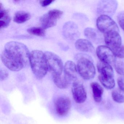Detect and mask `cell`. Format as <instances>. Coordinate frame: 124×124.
<instances>
[{
	"label": "cell",
	"instance_id": "cell-27",
	"mask_svg": "<svg viewBox=\"0 0 124 124\" xmlns=\"http://www.w3.org/2000/svg\"><path fill=\"white\" fill-rule=\"evenodd\" d=\"M8 72L4 69H0V80L1 81H3L6 79L8 77Z\"/></svg>",
	"mask_w": 124,
	"mask_h": 124
},
{
	"label": "cell",
	"instance_id": "cell-23",
	"mask_svg": "<svg viewBox=\"0 0 124 124\" xmlns=\"http://www.w3.org/2000/svg\"><path fill=\"white\" fill-rule=\"evenodd\" d=\"M27 31L31 34L39 37H44L46 35L45 29L42 27H31L27 29Z\"/></svg>",
	"mask_w": 124,
	"mask_h": 124
},
{
	"label": "cell",
	"instance_id": "cell-21",
	"mask_svg": "<svg viewBox=\"0 0 124 124\" xmlns=\"http://www.w3.org/2000/svg\"><path fill=\"white\" fill-rule=\"evenodd\" d=\"M98 79L104 87L107 89H112L115 86V81L114 78H106L99 75Z\"/></svg>",
	"mask_w": 124,
	"mask_h": 124
},
{
	"label": "cell",
	"instance_id": "cell-8",
	"mask_svg": "<svg viewBox=\"0 0 124 124\" xmlns=\"http://www.w3.org/2000/svg\"><path fill=\"white\" fill-rule=\"evenodd\" d=\"M97 56L101 62L108 64H114L116 62V56L108 47L105 46H99L96 49Z\"/></svg>",
	"mask_w": 124,
	"mask_h": 124
},
{
	"label": "cell",
	"instance_id": "cell-2",
	"mask_svg": "<svg viewBox=\"0 0 124 124\" xmlns=\"http://www.w3.org/2000/svg\"><path fill=\"white\" fill-rule=\"evenodd\" d=\"M30 63L35 77L38 79H43L48 71L45 54L38 50L32 51L30 55Z\"/></svg>",
	"mask_w": 124,
	"mask_h": 124
},
{
	"label": "cell",
	"instance_id": "cell-16",
	"mask_svg": "<svg viewBox=\"0 0 124 124\" xmlns=\"http://www.w3.org/2000/svg\"><path fill=\"white\" fill-rule=\"evenodd\" d=\"M64 72L72 81H76L77 69L75 64L71 61H68L65 63Z\"/></svg>",
	"mask_w": 124,
	"mask_h": 124
},
{
	"label": "cell",
	"instance_id": "cell-26",
	"mask_svg": "<svg viewBox=\"0 0 124 124\" xmlns=\"http://www.w3.org/2000/svg\"><path fill=\"white\" fill-rule=\"evenodd\" d=\"M117 19L119 25L124 31V11L119 13L117 15Z\"/></svg>",
	"mask_w": 124,
	"mask_h": 124
},
{
	"label": "cell",
	"instance_id": "cell-19",
	"mask_svg": "<svg viewBox=\"0 0 124 124\" xmlns=\"http://www.w3.org/2000/svg\"><path fill=\"white\" fill-rule=\"evenodd\" d=\"M31 17V15L28 12L19 11L15 14L13 20L16 23H22L29 20Z\"/></svg>",
	"mask_w": 124,
	"mask_h": 124
},
{
	"label": "cell",
	"instance_id": "cell-11",
	"mask_svg": "<svg viewBox=\"0 0 124 124\" xmlns=\"http://www.w3.org/2000/svg\"><path fill=\"white\" fill-rule=\"evenodd\" d=\"M104 35L105 43L111 50L115 49L122 45V38L119 32L113 31Z\"/></svg>",
	"mask_w": 124,
	"mask_h": 124
},
{
	"label": "cell",
	"instance_id": "cell-25",
	"mask_svg": "<svg viewBox=\"0 0 124 124\" xmlns=\"http://www.w3.org/2000/svg\"><path fill=\"white\" fill-rule=\"evenodd\" d=\"M116 57L120 58H124V46L122 45L112 50Z\"/></svg>",
	"mask_w": 124,
	"mask_h": 124
},
{
	"label": "cell",
	"instance_id": "cell-20",
	"mask_svg": "<svg viewBox=\"0 0 124 124\" xmlns=\"http://www.w3.org/2000/svg\"><path fill=\"white\" fill-rule=\"evenodd\" d=\"M84 34L86 38L93 42L99 41L100 35L94 29L87 27L84 30Z\"/></svg>",
	"mask_w": 124,
	"mask_h": 124
},
{
	"label": "cell",
	"instance_id": "cell-1",
	"mask_svg": "<svg viewBox=\"0 0 124 124\" xmlns=\"http://www.w3.org/2000/svg\"><path fill=\"white\" fill-rule=\"evenodd\" d=\"M29 51L25 45L17 42H10L5 45L1 59L4 65L11 71H20L30 62Z\"/></svg>",
	"mask_w": 124,
	"mask_h": 124
},
{
	"label": "cell",
	"instance_id": "cell-5",
	"mask_svg": "<svg viewBox=\"0 0 124 124\" xmlns=\"http://www.w3.org/2000/svg\"><path fill=\"white\" fill-rule=\"evenodd\" d=\"M96 23L99 30L104 34L113 31L119 32L116 22L108 16L101 15L97 18Z\"/></svg>",
	"mask_w": 124,
	"mask_h": 124
},
{
	"label": "cell",
	"instance_id": "cell-18",
	"mask_svg": "<svg viewBox=\"0 0 124 124\" xmlns=\"http://www.w3.org/2000/svg\"><path fill=\"white\" fill-rule=\"evenodd\" d=\"M93 96L95 101L100 102L102 100L104 90L102 87L98 83L93 82L91 84Z\"/></svg>",
	"mask_w": 124,
	"mask_h": 124
},
{
	"label": "cell",
	"instance_id": "cell-10",
	"mask_svg": "<svg viewBox=\"0 0 124 124\" xmlns=\"http://www.w3.org/2000/svg\"><path fill=\"white\" fill-rule=\"evenodd\" d=\"M55 104L56 112L61 116L67 114L71 108V101L66 96L59 97L56 100Z\"/></svg>",
	"mask_w": 124,
	"mask_h": 124
},
{
	"label": "cell",
	"instance_id": "cell-17",
	"mask_svg": "<svg viewBox=\"0 0 124 124\" xmlns=\"http://www.w3.org/2000/svg\"><path fill=\"white\" fill-rule=\"evenodd\" d=\"M11 21L9 12L4 9L2 4L0 5V29L6 28L8 26Z\"/></svg>",
	"mask_w": 124,
	"mask_h": 124
},
{
	"label": "cell",
	"instance_id": "cell-9",
	"mask_svg": "<svg viewBox=\"0 0 124 124\" xmlns=\"http://www.w3.org/2000/svg\"><path fill=\"white\" fill-rule=\"evenodd\" d=\"M72 93L75 102L78 103H84L87 99L86 91L82 84L75 81L72 86Z\"/></svg>",
	"mask_w": 124,
	"mask_h": 124
},
{
	"label": "cell",
	"instance_id": "cell-4",
	"mask_svg": "<svg viewBox=\"0 0 124 124\" xmlns=\"http://www.w3.org/2000/svg\"><path fill=\"white\" fill-rule=\"evenodd\" d=\"M48 70L53 75H59L63 72V63L60 57L54 53L46 51L45 53Z\"/></svg>",
	"mask_w": 124,
	"mask_h": 124
},
{
	"label": "cell",
	"instance_id": "cell-22",
	"mask_svg": "<svg viewBox=\"0 0 124 124\" xmlns=\"http://www.w3.org/2000/svg\"><path fill=\"white\" fill-rule=\"evenodd\" d=\"M113 100L117 103H124V91L119 88L115 89L112 93Z\"/></svg>",
	"mask_w": 124,
	"mask_h": 124
},
{
	"label": "cell",
	"instance_id": "cell-3",
	"mask_svg": "<svg viewBox=\"0 0 124 124\" xmlns=\"http://www.w3.org/2000/svg\"><path fill=\"white\" fill-rule=\"evenodd\" d=\"M77 69L80 76L85 80L91 79L95 76L96 70L90 57L84 54H79L76 56Z\"/></svg>",
	"mask_w": 124,
	"mask_h": 124
},
{
	"label": "cell",
	"instance_id": "cell-28",
	"mask_svg": "<svg viewBox=\"0 0 124 124\" xmlns=\"http://www.w3.org/2000/svg\"><path fill=\"white\" fill-rule=\"evenodd\" d=\"M119 88L124 91V76L120 77L117 80Z\"/></svg>",
	"mask_w": 124,
	"mask_h": 124
},
{
	"label": "cell",
	"instance_id": "cell-6",
	"mask_svg": "<svg viewBox=\"0 0 124 124\" xmlns=\"http://www.w3.org/2000/svg\"><path fill=\"white\" fill-rule=\"evenodd\" d=\"M61 16V13L58 10L54 9L43 15L40 19L42 27L44 29L53 27L56 25L57 20Z\"/></svg>",
	"mask_w": 124,
	"mask_h": 124
},
{
	"label": "cell",
	"instance_id": "cell-14",
	"mask_svg": "<svg viewBox=\"0 0 124 124\" xmlns=\"http://www.w3.org/2000/svg\"><path fill=\"white\" fill-rule=\"evenodd\" d=\"M97 66L100 75L106 78H114V70L110 64L101 62L98 63Z\"/></svg>",
	"mask_w": 124,
	"mask_h": 124
},
{
	"label": "cell",
	"instance_id": "cell-24",
	"mask_svg": "<svg viewBox=\"0 0 124 124\" xmlns=\"http://www.w3.org/2000/svg\"><path fill=\"white\" fill-rule=\"evenodd\" d=\"M115 69L116 72L120 75L124 76V62L118 61L114 64Z\"/></svg>",
	"mask_w": 124,
	"mask_h": 124
},
{
	"label": "cell",
	"instance_id": "cell-12",
	"mask_svg": "<svg viewBox=\"0 0 124 124\" xmlns=\"http://www.w3.org/2000/svg\"><path fill=\"white\" fill-rule=\"evenodd\" d=\"M63 35L68 39H73L78 35L77 26L74 22H69L64 25L63 29Z\"/></svg>",
	"mask_w": 124,
	"mask_h": 124
},
{
	"label": "cell",
	"instance_id": "cell-15",
	"mask_svg": "<svg viewBox=\"0 0 124 124\" xmlns=\"http://www.w3.org/2000/svg\"><path fill=\"white\" fill-rule=\"evenodd\" d=\"M75 47L80 51L83 52H93L94 48L90 41L85 39H79L75 43Z\"/></svg>",
	"mask_w": 124,
	"mask_h": 124
},
{
	"label": "cell",
	"instance_id": "cell-7",
	"mask_svg": "<svg viewBox=\"0 0 124 124\" xmlns=\"http://www.w3.org/2000/svg\"><path fill=\"white\" fill-rule=\"evenodd\" d=\"M117 5V2L115 0H101L97 6V13L101 15L113 16L116 12Z\"/></svg>",
	"mask_w": 124,
	"mask_h": 124
},
{
	"label": "cell",
	"instance_id": "cell-13",
	"mask_svg": "<svg viewBox=\"0 0 124 124\" xmlns=\"http://www.w3.org/2000/svg\"><path fill=\"white\" fill-rule=\"evenodd\" d=\"M53 79L55 85L61 89L67 88L72 80L63 72L59 75H53Z\"/></svg>",
	"mask_w": 124,
	"mask_h": 124
},
{
	"label": "cell",
	"instance_id": "cell-29",
	"mask_svg": "<svg viewBox=\"0 0 124 124\" xmlns=\"http://www.w3.org/2000/svg\"><path fill=\"white\" fill-rule=\"evenodd\" d=\"M53 1V0H42V1H40V5H41L42 7H45L51 4Z\"/></svg>",
	"mask_w": 124,
	"mask_h": 124
}]
</instances>
